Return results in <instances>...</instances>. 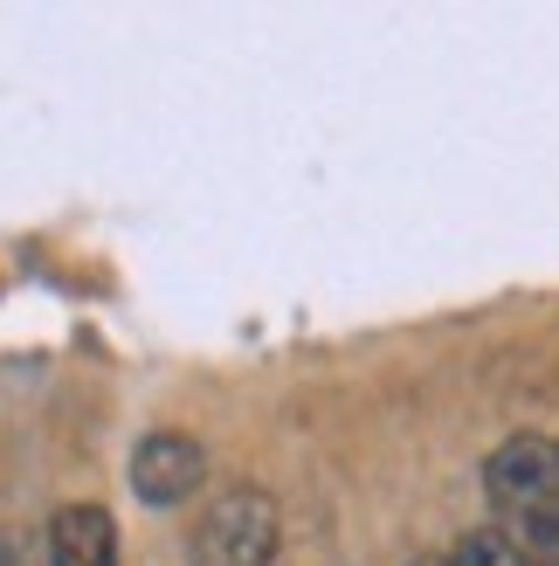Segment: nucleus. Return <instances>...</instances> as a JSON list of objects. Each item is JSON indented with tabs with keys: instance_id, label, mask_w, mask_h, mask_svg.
Instances as JSON below:
<instances>
[{
	"instance_id": "obj_1",
	"label": "nucleus",
	"mask_w": 559,
	"mask_h": 566,
	"mask_svg": "<svg viewBox=\"0 0 559 566\" xmlns=\"http://www.w3.org/2000/svg\"><path fill=\"white\" fill-rule=\"evenodd\" d=\"M497 532L539 566H559V436H505L484 457Z\"/></svg>"
},
{
	"instance_id": "obj_2",
	"label": "nucleus",
	"mask_w": 559,
	"mask_h": 566,
	"mask_svg": "<svg viewBox=\"0 0 559 566\" xmlns=\"http://www.w3.org/2000/svg\"><path fill=\"white\" fill-rule=\"evenodd\" d=\"M276 497L263 484H221L201 518H193V539H187V559L193 566H270L276 559Z\"/></svg>"
},
{
	"instance_id": "obj_3",
	"label": "nucleus",
	"mask_w": 559,
	"mask_h": 566,
	"mask_svg": "<svg viewBox=\"0 0 559 566\" xmlns=\"http://www.w3.org/2000/svg\"><path fill=\"white\" fill-rule=\"evenodd\" d=\"M208 484V449L187 429H152L131 449V491L152 512H173V504H193V491Z\"/></svg>"
},
{
	"instance_id": "obj_4",
	"label": "nucleus",
	"mask_w": 559,
	"mask_h": 566,
	"mask_svg": "<svg viewBox=\"0 0 559 566\" xmlns=\"http://www.w3.org/2000/svg\"><path fill=\"white\" fill-rule=\"evenodd\" d=\"M49 559L55 566H118V525L104 504H63L49 518Z\"/></svg>"
},
{
	"instance_id": "obj_5",
	"label": "nucleus",
	"mask_w": 559,
	"mask_h": 566,
	"mask_svg": "<svg viewBox=\"0 0 559 566\" xmlns=\"http://www.w3.org/2000/svg\"><path fill=\"white\" fill-rule=\"evenodd\" d=\"M532 566H539V559H532Z\"/></svg>"
}]
</instances>
